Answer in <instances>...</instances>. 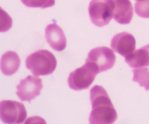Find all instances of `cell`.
<instances>
[{
    "label": "cell",
    "instance_id": "1",
    "mask_svg": "<svg viewBox=\"0 0 149 124\" xmlns=\"http://www.w3.org/2000/svg\"><path fill=\"white\" fill-rule=\"evenodd\" d=\"M92 110L89 117L91 124H111L117 118V113L108 93L101 86L95 85L90 92Z\"/></svg>",
    "mask_w": 149,
    "mask_h": 124
},
{
    "label": "cell",
    "instance_id": "2",
    "mask_svg": "<svg viewBox=\"0 0 149 124\" xmlns=\"http://www.w3.org/2000/svg\"><path fill=\"white\" fill-rule=\"evenodd\" d=\"M57 66L54 55L47 50H38L26 59V66L35 76H46L54 72Z\"/></svg>",
    "mask_w": 149,
    "mask_h": 124
},
{
    "label": "cell",
    "instance_id": "3",
    "mask_svg": "<svg viewBox=\"0 0 149 124\" xmlns=\"http://www.w3.org/2000/svg\"><path fill=\"white\" fill-rule=\"evenodd\" d=\"M109 48L99 47L93 48L89 52L85 64L94 70L97 74L108 71L114 66L116 56Z\"/></svg>",
    "mask_w": 149,
    "mask_h": 124
},
{
    "label": "cell",
    "instance_id": "4",
    "mask_svg": "<svg viewBox=\"0 0 149 124\" xmlns=\"http://www.w3.org/2000/svg\"><path fill=\"white\" fill-rule=\"evenodd\" d=\"M113 0H92L88 6L90 20L98 27L106 25L113 18Z\"/></svg>",
    "mask_w": 149,
    "mask_h": 124
},
{
    "label": "cell",
    "instance_id": "5",
    "mask_svg": "<svg viewBox=\"0 0 149 124\" xmlns=\"http://www.w3.org/2000/svg\"><path fill=\"white\" fill-rule=\"evenodd\" d=\"M1 120L5 123H22L27 117L24 105L15 101L3 100L0 103Z\"/></svg>",
    "mask_w": 149,
    "mask_h": 124
},
{
    "label": "cell",
    "instance_id": "6",
    "mask_svg": "<svg viewBox=\"0 0 149 124\" xmlns=\"http://www.w3.org/2000/svg\"><path fill=\"white\" fill-rule=\"evenodd\" d=\"M97 74V73L92 68L85 64L70 73L68 85L74 90L87 89L93 82Z\"/></svg>",
    "mask_w": 149,
    "mask_h": 124
},
{
    "label": "cell",
    "instance_id": "7",
    "mask_svg": "<svg viewBox=\"0 0 149 124\" xmlns=\"http://www.w3.org/2000/svg\"><path fill=\"white\" fill-rule=\"evenodd\" d=\"M43 88L40 78L29 75L17 86V95L22 101H31L40 95Z\"/></svg>",
    "mask_w": 149,
    "mask_h": 124
},
{
    "label": "cell",
    "instance_id": "8",
    "mask_svg": "<svg viewBox=\"0 0 149 124\" xmlns=\"http://www.w3.org/2000/svg\"><path fill=\"white\" fill-rule=\"evenodd\" d=\"M111 47L113 51L126 57L135 50V38L129 32H120L113 37Z\"/></svg>",
    "mask_w": 149,
    "mask_h": 124
},
{
    "label": "cell",
    "instance_id": "9",
    "mask_svg": "<svg viewBox=\"0 0 149 124\" xmlns=\"http://www.w3.org/2000/svg\"><path fill=\"white\" fill-rule=\"evenodd\" d=\"M45 36L48 44L56 51H62L66 47L67 41L64 32L59 25L53 23L47 25Z\"/></svg>",
    "mask_w": 149,
    "mask_h": 124
},
{
    "label": "cell",
    "instance_id": "10",
    "mask_svg": "<svg viewBox=\"0 0 149 124\" xmlns=\"http://www.w3.org/2000/svg\"><path fill=\"white\" fill-rule=\"evenodd\" d=\"M113 18L120 24H128L133 17V8L129 0H113Z\"/></svg>",
    "mask_w": 149,
    "mask_h": 124
},
{
    "label": "cell",
    "instance_id": "11",
    "mask_svg": "<svg viewBox=\"0 0 149 124\" xmlns=\"http://www.w3.org/2000/svg\"><path fill=\"white\" fill-rule=\"evenodd\" d=\"M21 61L15 52H6L1 57V70L6 76H11L17 72L20 66Z\"/></svg>",
    "mask_w": 149,
    "mask_h": 124
},
{
    "label": "cell",
    "instance_id": "12",
    "mask_svg": "<svg viewBox=\"0 0 149 124\" xmlns=\"http://www.w3.org/2000/svg\"><path fill=\"white\" fill-rule=\"evenodd\" d=\"M125 62L131 68H143L149 66V45L134 50L125 57Z\"/></svg>",
    "mask_w": 149,
    "mask_h": 124
},
{
    "label": "cell",
    "instance_id": "13",
    "mask_svg": "<svg viewBox=\"0 0 149 124\" xmlns=\"http://www.w3.org/2000/svg\"><path fill=\"white\" fill-rule=\"evenodd\" d=\"M133 78L132 80L137 82L140 86L143 87L145 90H149V71L147 68H136L132 70Z\"/></svg>",
    "mask_w": 149,
    "mask_h": 124
},
{
    "label": "cell",
    "instance_id": "14",
    "mask_svg": "<svg viewBox=\"0 0 149 124\" xmlns=\"http://www.w3.org/2000/svg\"><path fill=\"white\" fill-rule=\"evenodd\" d=\"M23 4L30 8H46L53 6L55 4V0H21Z\"/></svg>",
    "mask_w": 149,
    "mask_h": 124
},
{
    "label": "cell",
    "instance_id": "15",
    "mask_svg": "<svg viewBox=\"0 0 149 124\" xmlns=\"http://www.w3.org/2000/svg\"><path fill=\"white\" fill-rule=\"evenodd\" d=\"M134 10L139 17L149 18V0L137 1L134 5Z\"/></svg>",
    "mask_w": 149,
    "mask_h": 124
},
{
    "label": "cell",
    "instance_id": "16",
    "mask_svg": "<svg viewBox=\"0 0 149 124\" xmlns=\"http://www.w3.org/2000/svg\"><path fill=\"white\" fill-rule=\"evenodd\" d=\"M12 20L11 17L1 8V31L6 32L11 28Z\"/></svg>",
    "mask_w": 149,
    "mask_h": 124
},
{
    "label": "cell",
    "instance_id": "17",
    "mask_svg": "<svg viewBox=\"0 0 149 124\" xmlns=\"http://www.w3.org/2000/svg\"><path fill=\"white\" fill-rule=\"evenodd\" d=\"M136 1H142V0H136Z\"/></svg>",
    "mask_w": 149,
    "mask_h": 124
}]
</instances>
